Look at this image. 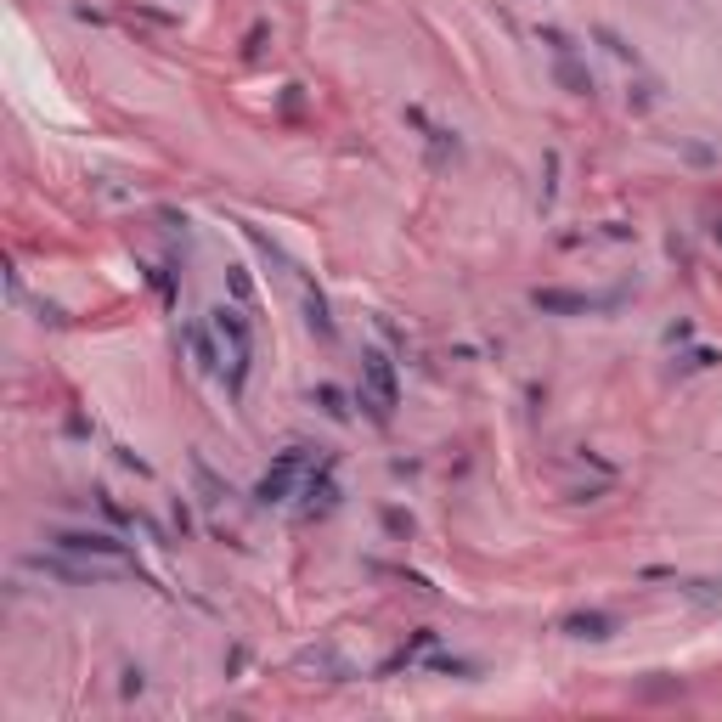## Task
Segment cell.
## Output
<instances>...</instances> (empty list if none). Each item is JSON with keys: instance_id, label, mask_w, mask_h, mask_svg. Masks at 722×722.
<instances>
[{"instance_id": "cell-15", "label": "cell", "mask_w": 722, "mask_h": 722, "mask_svg": "<svg viewBox=\"0 0 722 722\" xmlns=\"http://www.w3.org/2000/svg\"><path fill=\"white\" fill-rule=\"evenodd\" d=\"M592 40H599V46H604L609 57H621V62H632V68H638V51H632V46H627V40L615 34V29H604V23H599V29H592Z\"/></svg>"}, {"instance_id": "cell-13", "label": "cell", "mask_w": 722, "mask_h": 722, "mask_svg": "<svg viewBox=\"0 0 722 722\" xmlns=\"http://www.w3.org/2000/svg\"><path fill=\"white\" fill-rule=\"evenodd\" d=\"M717 361H722L717 345H694V350H683V356L672 361V373H706V367H717Z\"/></svg>"}, {"instance_id": "cell-12", "label": "cell", "mask_w": 722, "mask_h": 722, "mask_svg": "<svg viewBox=\"0 0 722 722\" xmlns=\"http://www.w3.org/2000/svg\"><path fill=\"white\" fill-rule=\"evenodd\" d=\"M305 322H311V333H322L328 345H333V338H338V328H333V316H328V300H322V293H316V288H305Z\"/></svg>"}, {"instance_id": "cell-23", "label": "cell", "mask_w": 722, "mask_h": 722, "mask_svg": "<svg viewBox=\"0 0 722 722\" xmlns=\"http://www.w3.org/2000/svg\"><path fill=\"white\" fill-rule=\"evenodd\" d=\"M627 102H632L638 113H644V108H654V85H649V79H644V85H632V91H627Z\"/></svg>"}, {"instance_id": "cell-19", "label": "cell", "mask_w": 722, "mask_h": 722, "mask_svg": "<svg viewBox=\"0 0 722 722\" xmlns=\"http://www.w3.org/2000/svg\"><path fill=\"white\" fill-rule=\"evenodd\" d=\"M113 457H119V469H131V474H141V480H153V463H147V457H136L131 446H113Z\"/></svg>"}, {"instance_id": "cell-26", "label": "cell", "mask_w": 722, "mask_h": 722, "mask_svg": "<svg viewBox=\"0 0 722 722\" xmlns=\"http://www.w3.org/2000/svg\"><path fill=\"white\" fill-rule=\"evenodd\" d=\"M260 46H266V23H254V29L243 34V57H260Z\"/></svg>"}, {"instance_id": "cell-5", "label": "cell", "mask_w": 722, "mask_h": 722, "mask_svg": "<svg viewBox=\"0 0 722 722\" xmlns=\"http://www.w3.org/2000/svg\"><path fill=\"white\" fill-rule=\"evenodd\" d=\"M333 469H338L333 452L311 463V474H305V485H300V497H305L300 514H305V519H322V514H333V508H338V480H333Z\"/></svg>"}, {"instance_id": "cell-4", "label": "cell", "mask_w": 722, "mask_h": 722, "mask_svg": "<svg viewBox=\"0 0 722 722\" xmlns=\"http://www.w3.org/2000/svg\"><path fill=\"white\" fill-rule=\"evenodd\" d=\"M51 547H57V554H74V559H108V564L141 570L136 554H131V542L108 537V530H51Z\"/></svg>"}, {"instance_id": "cell-17", "label": "cell", "mask_w": 722, "mask_h": 722, "mask_svg": "<svg viewBox=\"0 0 722 722\" xmlns=\"http://www.w3.org/2000/svg\"><path fill=\"white\" fill-rule=\"evenodd\" d=\"M384 530H390V537H401V542H407L418 525H412V514H407V508H384Z\"/></svg>"}, {"instance_id": "cell-14", "label": "cell", "mask_w": 722, "mask_h": 722, "mask_svg": "<svg viewBox=\"0 0 722 722\" xmlns=\"http://www.w3.org/2000/svg\"><path fill=\"white\" fill-rule=\"evenodd\" d=\"M463 153V141H457V131H435V124H429V164L440 169L446 158H457Z\"/></svg>"}, {"instance_id": "cell-25", "label": "cell", "mask_w": 722, "mask_h": 722, "mask_svg": "<svg viewBox=\"0 0 722 722\" xmlns=\"http://www.w3.org/2000/svg\"><path fill=\"white\" fill-rule=\"evenodd\" d=\"M119 689H124V699H136V694L147 689V677H141V666H124V683H119Z\"/></svg>"}, {"instance_id": "cell-10", "label": "cell", "mask_w": 722, "mask_h": 722, "mask_svg": "<svg viewBox=\"0 0 722 722\" xmlns=\"http://www.w3.org/2000/svg\"><path fill=\"white\" fill-rule=\"evenodd\" d=\"M554 79L564 85V91H570V96H587V102H592V91H599V85H592V74L582 68V62H576V57H554Z\"/></svg>"}, {"instance_id": "cell-20", "label": "cell", "mask_w": 722, "mask_h": 722, "mask_svg": "<svg viewBox=\"0 0 722 722\" xmlns=\"http://www.w3.org/2000/svg\"><path fill=\"white\" fill-rule=\"evenodd\" d=\"M547 181H542V209H554V198H559V153H547Z\"/></svg>"}, {"instance_id": "cell-9", "label": "cell", "mask_w": 722, "mask_h": 722, "mask_svg": "<svg viewBox=\"0 0 722 722\" xmlns=\"http://www.w3.org/2000/svg\"><path fill=\"white\" fill-rule=\"evenodd\" d=\"M423 649H435V632H429V627H423V632H412V638L401 644V649L390 654L384 666H378V677H395V672H407V666H418V654H423Z\"/></svg>"}, {"instance_id": "cell-8", "label": "cell", "mask_w": 722, "mask_h": 722, "mask_svg": "<svg viewBox=\"0 0 722 722\" xmlns=\"http://www.w3.org/2000/svg\"><path fill=\"white\" fill-rule=\"evenodd\" d=\"M181 338L193 345V356H198V373H221V356H226V345H215V328L186 322V328H181Z\"/></svg>"}, {"instance_id": "cell-16", "label": "cell", "mask_w": 722, "mask_h": 722, "mask_svg": "<svg viewBox=\"0 0 722 722\" xmlns=\"http://www.w3.org/2000/svg\"><path fill=\"white\" fill-rule=\"evenodd\" d=\"M193 474H198V492H203V502H226V485L215 480V469H209L203 457H193Z\"/></svg>"}, {"instance_id": "cell-7", "label": "cell", "mask_w": 722, "mask_h": 722, "mask_svg": "<svg viewBox=\"0 0 722 722\" xmlns=\"http://www.w3.org/2000/svg\"><path fill=\"white\" fill-rule=\"evenodd\" d=\"M530 305H537L542 316H587L592 311L587 293H570V288H537V293H530Z\"/></svg>"}, {"instance_id": "cell-1", "label": "cell", "mask_w": 722, "mask_h": 722, "mask_svg": "<svg viewBox=\"0 0 722 722\" xmlns=\"http://www.w3.org/2000/svg\"><path fill=\"white\" fill-rule=\"evenodd\" d=\"M356 407H367V418L378 429L395 423V407H401V378H395V361L384 350H361V395Z\"/></svg>"}, {"instance_id": "cell-28", "label": "cell", "mask_w": 722, "mask_h": 722, "mask_svg": "<svg viewBox=\"0 0 722 722\" xmlns=\"http://www.w3.org/2000/svg\"><path fill=\"white\" fill-rule=\"evenodd\" d=\"M666 338H672V345H683V338H694V328H689V322H672Z\"/></svg>"}, {"instance_id": "cell-6", "label": "cell", "mask_w": 722, "mask_h": 722, "mask_svg": "<svg viewBox=\"0 0 722 722\" xmlns=\"http://www.w3.org/2000/svg\"><path fill=\"white\" fill-rule=\"evenodd\" d=\"M559 632H564V638H582V644H604V638L621 632V621H615L609 609H570L559 621Z\"/></svg>"}, {"instance_id": "cell-29", "label": "cell", "mask_w": 722, "mask_h": 722, "mask_svg": "<svg viewBox=\"0 0 722 722\" xmlns=\"http://www.w3.org/2000/svg\"><path fill=\"white\" fill-rule=\"evenodd\" d=\"M711 238H717V248H722V221H717V226H711Z\"/></svg>"}, {"instance_id": "cell-27", "label": "cell", "mask_w": 722, "mask_h": 722, "mask_svg": "<svg viewBox=\"0 0 722 722\" xmlns=\"http://www.w3.org/2000/svg\"><path fill=\"white\" fill-rule=\"evenodd\" d=\"M243 666H248V649H243V644H238V649H231V654H226V672H231V677H238V672H243Z\"/></svg>"}, {"instance_id": "cell-18", "label": "cell", "mask_w": 722, "mask_h": 722, "mask_svg": "<svg viewBox=\"0 0 722 722\" xmlns=\"http://www.w3.org/2000/svg\"><path fill=\"white\" fill-rule=\"evenodd\" d=\"M429 672H440V677H469L474 666L457 661V654H429Z\"/></svg>"}, {"instance_id": "cell-21", "label": "cell", "mask_w": 722, "mask_h": 722, "mask_svg": "<svg viewBox=\"0 0 722 722\" xmlns=\"http://www.w3.org/2000/svg\"><path fill=\"white\" fill-rule=\"evenodd\" d=\"M542 46L554 51V57H576V40H570L564 29H542Z\"/></svg>"}, {"instance_id": "cell-3", "label": "cell", "mask_w": 722, "mask_h": 722, "mask_svg": "<svg viewBox=\"0 0 722 722\" xmlns=\"http://www.w3.org/2000/svg\"><path fill=\"white\" fill-rule=\"evenodd\" d=\"M311 463H316V452L293 440L288 452H277V463H271V469L260 474V485H254V502H260V508H277V502H288V497H293V485H305Z\"/></svg>"}, {"instance_id": "cell-22", "label": "cell", "mask_w": 722, "mask_h": 722, "mask_svg": "<svg viewBox=\"0 0 722 722\" xmlns=\"http://www.w3.org/2000/svg\"><path fill=\"white\" fill-rule=\"evenodd\" d=\"M147 283L158 288V300H164V305H176V277H169V271H158V266H153V271H147Z\"/></svg>"}, {"instance_id": "cell-2", "label": "cell", "mask_w": 722, "mask_h": 722, "mask_svg": "<svg viewBox=\"0 0 722 722\" xmlns=\"http://www.w3.org/2000/svg\"><path fill=\"white\" fill-rule=\"evenodd\" d=\"M209 328H215V338H221L226 356H231V378H226V390H231V395H243L248 367H254V328H248L243 305H215V311H209Z\"/></svg>"}, {"instance_id": "cell-24", "label": "cell", "mask_w": 722, "mask_h": 722, "mask_svg": "<svg viewBox=\"0 0 722 722\" xmlns=\"http://www.w3.org/2000/svg\"><path fill=\"white\" fill-rule=\"evenodd\" d=\"M226 283H231V300L248 305V293H254V288H248V277H243V266H231V277H226Z\"/></svg>"}, {"instance_id": "cell-11", "label": "cell", "mask_w": 722, "mask_h": 722, "mask_svg": "<svg viewBox=\"0 0 722 722\" xmlns=\"http://www.w3.org/2000/svg\"><path fill=\"white\" fill-rule=\"evenodd\" d=\"M311 407H322L333 423H350V418H356V412H350V395L338 390V384H316V390H311Z\"/></svg>"}]
</instances>
